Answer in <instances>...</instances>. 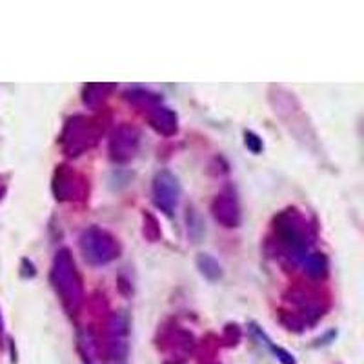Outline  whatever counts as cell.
Listing matches in <instances>:
<instances>
[{
  "instance_id": "cell-12",
  "label": "cell",
  "mask_w": 364,
  "mask_h": 364,
  "mask_svg": "<svg viewBox=\"0 0 364 364\" xmlns=\"http://www.w3.org/2000/svg\"><path fill=\"white\" fill-rule=\"evenodd\" d=\"M113 90L112 84H87L82 90V100L86 106L95 108L108 97V91Z\"/></svg>"
},
{
  "instance_id": "cell-5",
  "label": "cell",
  "mask_w": 364,
  "mask_h": 364,
  "mask_svg": "<svg viewBox=\"0 0 364 364\" xmlns=\"http://www.w3.org/2000/svg\"><path fill=\"white\" fill-rule=\"evenodd\" d=\"M141 132L132 124H120L109 139V159L117 164H128L139 154Z\"/></svg>"
},
{
  "instance_id": "cell-11",
  "label": "cell",
  "mask_w": 364,
  "mask_h": 364,
  "mask_svg": "<svg viewBox=\"0 0 364 364\" xmlns=\"http://www.w3.org/2000/svg\"><path fill=\"white\" fill-rule=\"evenodd\" d=\"M197 268H199L200 275L208 281L215 282L223 277V266L219 264L215 257H211L210 253H199L197 255Z\"/></svg>"
},
{
  "instance_id": "cell-18",
  "label": "cell",
  "mask_w": 364,
  "mask_h": 364,
  "mask_svg": "<svg viewBox=\"0 0 364 364\" xmlns=\"http://www.w3.org/2000/svg\"><path fill=\"white\" fill-rule=\"evenodd\" d=\"M6 191H8V186H6V182L0 181V200L6 197Z\"/></svg>"
},
{
  "instance_id": "cell-7",
  "label": "cell",
  "mask_w": 364,
  "mask_h": 364,
  "mask_svg": "<svg viewBox=\"0 0 364 364\" xmlns=\"http://www.w3.org/2000/svg\"><path fill=\"white\" fill-rule=\"evenodd\" d=\"M53 193L57 200H75L84 195V181L68 166H57L53 175Z\"/></svg>"
},
{
  "instance_id": "cell-2",
  "label": "cell",
  "mask_w": 364,
  "mask_h": 364,
  "mask_svg": "<svg viewBox=\"0 0 364 364\" xmlns=\"http://www.w3.org/2000/svg\"><path fill=\"white\" fill-rule=\"evenodd\" d=\"M273 233H275V239L281 248H284L294 259L301 261L308 253L311 240L310 226H308L306 219L294 208L281 211L273 219Z\"/></svg>"
},
{
  "instance_id": "cell-10",
  "label": "cell",
  "mask_w": 364,
  "mask_h": 364,
  "mask_svg": "<svg viewBox=\"0 0 364 364\" xmlns=\"http://www.w3.org/2000/svg\"><path fill=\"white\" fill-rule=\"evenodd\" d=\"M301 264L304 268V272L310 275L311 279H324L328 275V257L324 253H310L308 252L306 255L301 259Z\"/></svg>"
},
{
  "instance_id": "cell-16",
  "label": "cell",
  "mask_w": 364,
  "mask_h": 364,
  "mask_svg": "<svg viewBox=\"0 0 364 364\" xmlns=\"http://www.w3.org/2000/svg\"><path fill=\"white\" fill-rule=\"evenodd\" d=\"M155 230V233H159L161 235V230L157 228V220H155L154 215H149V213H144V237H148L151 242H154V239H151V232Z\"/></svg>"
},
{
  "instance_id": "cell-13",
  "label": "cell",
  "mask_w": 364,
  "mask_h": 364,
  "mask_svg": "<svg viewBox=\"0 0 364 364\" xmlns=\"http://www.w3.org/2000/svg\"><path fill=\"white\" fill-rule=\"evenodd\" d=\"M128 99L132 100L135 106H142L146 109H154L155 106L162 102L161 95L157 93H151V91H144V90H133L128 91Z\"/></svg>"
},
{
  "instance_id": "cell-15",
  "label": "cell",
  "mask_w": 364,
  "mask_h": 364,
  "mask_svg": "<svg viewBox=\"0 0 364 364\" xmlns=\"http://www.w3.org/2000/svg\"><path fill=\"white\" fill-rule=\"evenodd\" d=\"M245 146L252 151L253 155L262 154V149H264V142H262V139L253 132H245Z\"/></svg>"
},
{
  "instance_id": "cell-6",
  "label": "cell",
  "mask_w": 364,
  "mask_h": 364,
  "mask_svg": "<svg viewBox=\"0 0 364 364\" xmlns=\"http://www.w3.org/2000/svg\"><path fill=\"white\" fill-rule=\"evenodd\" d=\"M151 197H154L155 206L164 215H173L175 208L178 206V199H181V184H178V178L168 170L159 171L154 178V184H151Z\"/></svg>"
},
{
  "instance_id": "cell-17",
  "label": "cell",
  "mask_w": 364,
  "mask_h": 364,
  "mask_svg": "<svg viewBox=\"0 0 364 364\" xmlns=\"http://www.w3.org/2000/svg\"><path fill=\"white\" fill-rule=\"evenodd\" d=\"M4 346V318H2V310H0V350Z\"/></svg>"
},
{
  "instance_id": "cell-14",
  "label": "cell",
  "mask_w": 364,
  "mask_h": 364,
  "mask_svg": "<svg viewBox=\"0 0 364 364\" xmlns=\"http://www.w3.org/2000/svg\"><path fill=\"white\" fill-rule=\"evenodd\" d=\"M255 331H257V336L261 337V339L264 341V343L268 344L269 348H272L273 353H275V355H277V359L281 360L282 364H297V363H295V359H294V355H291V353H288V352H286V350H282V348H279V346H273L272 341H269L268 337H266L261 330H255Z\"/></svg>"
},
{
  "instance_id": "cell-8",
  "label": "cell",
  "mask_w": 364,
  "mask_h": 364,
  "mask_svg": "<svg viewBox=\"0 0 364 364\" xmlns=\"http://www.w3.org/2000/svg\"><path fill=\"white\" fill-rule=\"evenodd\" d=\"M211 213H213V219L223 224L224 228H237L242 220L239 200H237L235 193L230 190L217 195L215 200L211 203Z\"/></svg>"
},
{
  "instance_id": "cell-3",
  "label": "cell",
  "mask_w": 364,
  "mask_h": 364,
  "mask_svg": "<svg viewBox=\"0 0 364 364\" xmlns=\"http://www.w3.org/2000/svg\"><path fill=\"white\" fill-rule=\"evenodd\" d=\"M104 133V124L95 117L75 115L64 126L60 135V146L64 154L70 157L84 154L86 149L93 148L99 142V136Z\"/></svg>"
},
{
  "instance_id": "cell-9",
  "label": "cell",
  "mask_w": 364,
  "mask_h": 364,
  "mask_svg": "<svg viewBox=\"0 0 364 364\" xmlns=\"http://www.w3.org/2000/svg\"><path fill=\"white\" fill-rule=\"evenodd\" d=\"M149 126L162 136H173L178 132V117L173 109L166 108L162 104L155 106L154 109H149L148 113Z\"/></svg>"
},
{
  "instance_id": "cell-1",
  "label": "cell",
  "mask_w": 364,
  "mask_h": 364,
  "mask_svg": "<svg viewBox=\"0 0 364 364\" xmlns=\"http://www.w3.org/2000/svg\"><path fill=\"white\" fill-rule=\"evenodd\" d=\"M50 281L64 310L70 315L77 314L82 306L84 286L77 264H75L71 252L68 248L58 250L57 255H55Z\"/></svg>"
},
{
  "instance_id": "cell-4",
  "label": "cell",
  "mask_w": 364,
  "mask_h": 364,
  "mask_svg": "<svg viewBox=\"0 0 364 364\" xmlns=\"http://www.w3.org/2000/svg\"><path fill=\"white\" fill-rule=\"evenodd\" d=\"M79 246L84 261L91 266H106L120 255L119 240L99 226H90L84 230L80 233Z\"/></svg>"
}]
</instances>
